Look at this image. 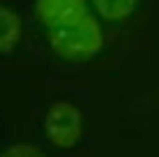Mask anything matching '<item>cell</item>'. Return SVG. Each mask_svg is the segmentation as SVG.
Listing matches in <instances>:
<instances>
[{
  "label": "cell",
  "instance_id": "obj_1",
  "mask_svg": "<svg viewBox=\"0 0 159 157\" xmlns=\"http://www.w3.org/2000/svg\"><path fill=\"white\" fill-rule=\"evenodd\" d=\"M48 42H51L53 51L65 60H88L102 51L104 32L99 21L85 7L51 25Z\"/></svg>",
  "mask_w": 159,
  "mask_h": 157
},
{
  "label": "cell",
  "instance_id": "obj_2",
  "mask_svg": "<svg viewBox=\"0 0 159 157\" xmlns=\"http://www.w3.org/2000/svg\"><path fill=\"white\" fill-rule=\"evenodd\" d=\"M44 132L56 148H72L83 136V113L72 102H56L46 111Z\"/></svg>",
  "mask_w": 159,
  "mask_h": 157
},
{
  "label": "cell",
  "instance_id": "obj_3",
  "mask_svg": "<svg viewBox=\"0 0 159 157\" xmlns=\"http://www.w3.org/2000/svg\"><path fill=\"white\" fill-rule=\"evenodd\" d=\"M85 7V0H35V14L46 28H51L58 21L67 19Z\"/></svg>",
  "mask_w": 159,
  "mask_h": 157
},
{
  "label": "cell",
  "instance_id": "obj_4",
  "mask_svg": "<svg viewBox=\"0 0 159 157\" xmlns=\"http://www.w3.org/2000/svg\"><path fill=\"white\" fill-rule=\"evenodd\" d=\"M21 39V19L9 7L0 5V56L12 53Z\"/></svg>",
  "mask_w": 159,
  "mask_h": 157
},
{
  "label": "cell",
  "instance_id": "obj_5",
  "mask_svg": "<svg viewBox=\"0 0 159 157\" xmlns=\"http://www.w3.org/2000/svg\"><path fill=\"white\" fill-rule=\"evenodd\" d=\"M141 0H90L95 12L104 21H125L136 12Z\"/></svg>",
  "mask_w": 159,
  "mask_h": 157
},
{
  "label": "cell",
  "instance_id": "obj_6",
  "mask_svg": "<svg viewBox=\"0 0 159 157\" xmlns=\"http://www.w3.org/2000/svg\"><path fill=\"white\" fill-rule=\"evenodd\" d=\"M0 157H46V155H44L37 145H32V143H14V145H9Z\"/></svg>",
  "mask_w": 159,
  "mask_h": 157
}]
</instances>
